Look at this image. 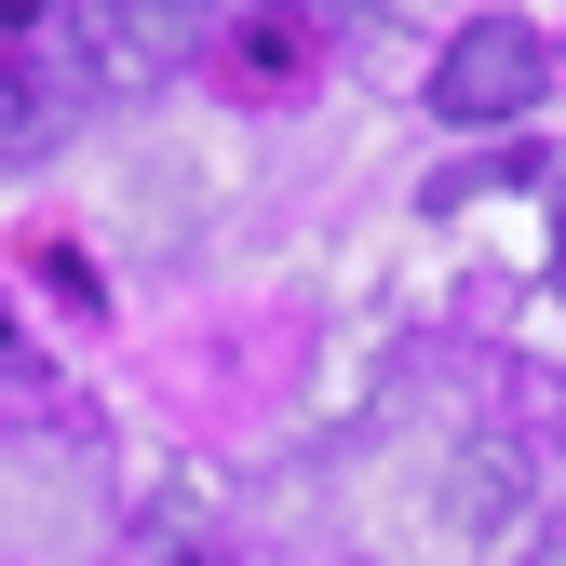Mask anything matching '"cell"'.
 Returning <instances> with one entry per match:
<instances>
[{"label":"cell","mask_w":566,"mask_h":566,"mask_svg":"<svg viewBox=\"0 0 566 566\" xmlns=\"http://www.w3.org/2000/svg\"><path fill=\"white\" fill-rule=\"evenodd\" d=\"M539 82H553V41L526 14H472L432 67V108L446 122H513V108H539Z\"/></svg>","instance_id":"cell-1"},{"label":"cell","mask_w":566,"mask_h":566,"mask_svg":"<svg viewBox=\"0 0 566 566\" xmlns=\"http://www.w3.org/2000/svg\"><path fill=\"white\" fill-rule=\"evenodd\" d=\"M202 54V0H95V67L122 82H163V67Z\"/></svg>","instance_id":"cell-2"},{"label":"cell","mask_w":566,"mask_h":566,"mask_svg":"<svg viewBox=\"0 0 566 566\" xmlns=\"http://www.w3.org/2000/svg\"><path fill=\"white\" fill-rule=\"evenodd\" d=\"M553 283H566V202H553Z\"/></svg>","instance_id":"cell-3"}]
</instances>
